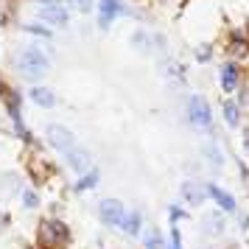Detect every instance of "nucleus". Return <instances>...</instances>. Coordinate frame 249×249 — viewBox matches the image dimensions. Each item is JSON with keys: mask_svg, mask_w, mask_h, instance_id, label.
<instances>
[{"mask_svg": "<svg viewBox=\"0 0 249 249\" xmlns=\"http://www.w3.org/2000/svg\"><path fill=\"white\" fill-rule=\"evenodd\" d=\"M39 241L45 249H65L70 241V230L56 218H45L39 224Z\"/></svg>", "mask_w": 249, "mask_h": 249, "instance_id": "f257e3e1", "label": "nucleus"}, {"mask_svg": "<svg viewBox=\"0 0 249 249\" xmlns=\"http://www.w3.org/2000/svg\"><path fill=\"white\" fill-rule=\"evenodd\" d=\"M20 70L28 79H39V76H45V70H48V56L39 48H25L20 53Z\"/></svg>", "mask_w": 249, "mask_h": 249, "instance_id": "f03ea898", "label": "nucleus"}, {"mask_svg": "<svg viewBox=\"0 0 249 249\" xmlns=\"http://www.w3.org/2000/svg\"><path fill=\"white\" fill-rule=\"evenodd\" d=\"M36 14H39V20H45L48 25H65L68 23V12H65V6H59L56 0H42V3H36Z\"/></svg>", "mask_w": 249, "mask_h": 249, "instance_id": "7ed1b4c3", "label": "nucleus"}, {"mask_svg": "<svg viewBox=\"0 0 249 249\" xmlns=\"http://www.w3.org/2000/svg\"><path fill=\"white\" fill-rule=\"evenodd\" d=\"M48 143H51L53 148H59L65 157H68L70 151L76 148V140H73V135H70L65 126H56V124L48 126Z\"/></svg>", "mask_w": 249, "mask_h": 249, "instance_id": "20e7f679", "label": "nucleus"}, {"mask_svg": "<svg viewBox=\"0 0 249 249\" xmlns=\"http://www.w3.org/2000/svg\"><path fill=\"white\" fill-rule=\"evenodd\" d=\"M191 124L196 129L210 132V107H207V101H204L202 95H193L191 98Z\"/></svg>", "mask_w": 249, "mask_h": 249, "instance_id": "39448f33", "label": "nucleus"}, {"mask_svg": "<svg viewBox=\"0 0 249 249\" xmlns=\"http://www.w3.org/2000/svg\"><path fill=\"white\" fill-rule=\"evenodd\" d=\"M124 218H126V210H124V204L118 202V199H104L101 202V221L104 224H124Z\"/></svg>", "mask_w": 249, "mask_h": 249, "instance_id": "423d86ee", "label": "nucleus"}, {"mask_svg": "<svg viewBox=\"0 0 249 249\" xmlns=\"http://www.w3.org/2000/svg\"><path fill=\"white\" fill-rule=\"evenodd\" d=\"M182 196L188 199V204H202L204 202V188L196 182H182Z\"/></svg>", "mask_w": 249, "mask_h": 249, "instance_id": "0eeeda50", "label": "nucleus"}, {"mask_svg": "<svg viewBox=\"0 0 249 249\" xmlns=\"http://www.w3.org/2000/svg\"><path fill=\"white\" fill-rule=\"evenodd\" d=\"M121 12H124V6L118 0H101V25H109Z\"/></svg>", "mask_w": 249, "mask_h": 249, "instance_id": "6e6552de", "label": "nucleus"}, {"mask_svg": "<svg viewBox=\"0 0 249 249\" xmlns=\"http://www.w3.org/2000/svg\"><path fill=\"white\" fill-rule=\"evenodd\" d=\"M221 87H224V92L238 90V68L235 65H224L221 68Z\"/></svg>", "mask_w": 249, "mask_h": 249, "instance_id": "1a4fd4ad", "label": "nucleus"}, {"mask_svg": "<svg viewBox=\"0 0 249 249\" xmlns=\"http://www.w3.org/2000/svg\"><path fill=\"white\" fill-rule=\"evenodd\" d=\"M68 162L76 171H84L87 165H90V157H87V151H84V148H73V151L68 154Z\"/></svg>", "mask_w": 249, "mask_h": 249, "instance_id": "9d476101", "label": "nucleus"}, {"mask_svg": "<svg viewBox=\"0 0 249 249\" xmlns=\"http://www.w3.org/2000/svg\"><path fill=\"white\" fill-rule=\"evenodd\" d=\"M207 191H210V196H213V199L221 204L224 210H235V202H232V196H230V193H224L221 188H218V185H210Z\"/></svg>", "mask_w": 249, "mask_h": 249, "instance_id": "9b49d317", "label": "nucleus"}, {"mask_svg": "<svg viewBox=\"0 0 249 249\" xmlns=\"http://www.w3.org/2000/svg\"><path fill=\"white\" fill-rule=\"evenodd\" d=\"M31 98H34L42 109H48V107H53V92L51 90H45V87H34L31 90Z\"/></svg>", "mask_w": 249, "mask_h": 249, "instance_id": "f8f14e48", "label": "nucleus"}, {"mask_svg": "<svg viewBox=\"0 0 249 249\" xmlns=\"http://www.w3.org/2000/svg\"><path fill=\"white\" fill-rule=\"evenodd\" d=\"M140 221H143V218H140V213H129V215L124 218V224H121V227H124L129 235H137V230H140Z\"/></svg>", "mask_w": 249, "mask_h": 249, "instance_id": "ddd939ff", "label": "nucleus"}, {"mask_svg": "<svg viewBox=\"0 0 249 249\" xmlns=\"http://www.w3.org/2000/svg\"><path fill=\"white\" fill-rule=\"evenodd\" d=\"M98 185V171H90V174H84V179L76 185V191H87V188H95Z\"/></svg>", "mask_w": 249, "mask_h": 249, "instance_id": "4468645a", "label": "nucleus"}, {"mask_svg": "<svg viewBox=\"0 0 249 249\" xmlns=\"http://www.w3.org/2000/svg\"><path fill=\"white\" fill-rule=\"evenodd\" d=\"M224 118H227V124L230 126L238 124V107L235 104H224Z\"/></svg>", "mask_w": 249, "mask_h": 249, "instance_id": "2eb2a0df", "label": "nucleus"}, {"mask_svg": "<svg viewBox=\"0 0 249 249\" xmlns=\"http://www.w3.org/2000/svg\"><path fill=\"white\" fill-rule=\"evenodd\" d=\"M70 6H73V9H76V12H90L92 9V0H70Z\"/></svg>", "mask_w": 249, "mask_h": 249, "instance_id": "dca6fc26", "label": "nucleus"}, {"mask_svg": "<svg viewBox=\"0 0 249 249\" xmlns=\"http://www.w3.org/2000/svg\"><path fill=\"white\" fill-rule=\"evenodd\" d=\"M204 154H207V160H210L213 165H221V157H218V148L215 146H207L204 148Z\"/></svg>", "mask_w": 249, "mask_h": 249, "instance_id": "f3484780", "label": "nucleus"}, {"mask_svg": "<svg viewBox=\"0 0 249 249\" xmlns=\"http://www.w3.org/2000/svg\"><path fill=\"white\" fill-rule=\"evenodd\" d=\"M160 244H162V241H160V232H148L146 247H148V249H160Z\"/></svg>", "mask_w": 249, "mask_h": 249, "instance_id": "a211bd4d", "label": "nucleus"}, {"mask_svg": "<svg viewBox=\"0 0 249 249\" xmlns=\"http://www.w3.org/2000/svg\"><path fill=\"white\" fill-rule=\"evenodd\" d=\"M23 204H25V207H36V193L34 191H25L23 193Z\"/></svg>", "mask_w": 249, "mask_h": 249, "instance_id": "6ab92c4d", "label": "nucleus"}, {"mask_svg": "<svg viewBox=\"0 0 249 249\" xmlns=\"http://www.w3.org/2000/svg\"><path fill=\"white\" fill-rule=\"evenodd\" d=\"M28 34H39V36H48V28H39V25H25Z\"/></svg>", "mask_w": 249, "mask_h": 249, "instance_id": "aec40b11", "label": "nucleus"}, {"mask_svg": "<svg viewBox=\"0 0 249 249\" xmlns=\"http://www.w3.org/2000/svg\"><path fill=\"white\" fill-rule=\"evenodd\" d=\"M232 51H235V53H244V51H247V45H244V39H241V36H235V45H232Z\"/></svg>", "mask_w": 249, "mask_h": 249, "instance_id": "412c9836", "label": "nucleus"}, {"mask_svg": "<svg viewBox=\"0 0 249 249\" xmlns=\"http://www.w3.org/2000/svg\"><path fill=\"white\" fill-rule=\"evenodd\" d=\"M196 56H199V59H207V56H210V48H199V51H196Z\"/></svg>", "mask_w": 249, "mask_h": 249, "instance_id": "4be33fe9", "label": "nucleus"}, {"mask_svg": "<svg viewBox=\"0 0 249 249\" xmlns=\"http://www.w3.org/2000/svg\"><path fill=\"white\" fill-rule=\"evenodd\" d=\"M171 218H174V221H179V218H185V215H182L179 210H177V207H174V210H171Z\"/></svg>", "mask_w": 249, "mask_h": 249, "instance_id": "5701e85b", "label": "nucleus"}, {"mask_svg": "<svg viewBox=\"0 0 249 249\" xmlns=\"http://www.w3.org/2000/svg\"><path fill=\"white\" fill-rule=\"evenodd\" d=\"M171 238H174V244H171V249H179V235H177V230H174V235H171Z\"/></svg>", "mask_w": 249, "mask_h": 249, "instance_id": "b1692460", "label": "nucleus"}, {"mask_svg": "<svg viewBox=\"0 0 249 249\" xmlns=\"http://www.w3.org/2000/svg\"><path fill=\"white\" fill-rule=\"evenodd\" d=\"M244 146L249 148V129H247V137H244Z\"/></svg>", "mask_w": 249, "mask_h": 249, "instance_id": "393cba45", "label": "nucleus"}, {"mask_svg": "<svg viewBox=\"0 0 249 249\" xmlns=\"http://www.w3.org/2000/svg\"><path fill=\"white\" fill-rule=\"evenodd\" d=\"M0 92H3V84H0Z\"/></svg>", "mask_w": 249, "mask_h": 249, "instance_id": "a878e982", "label": "nucleus"}]
</instances>
